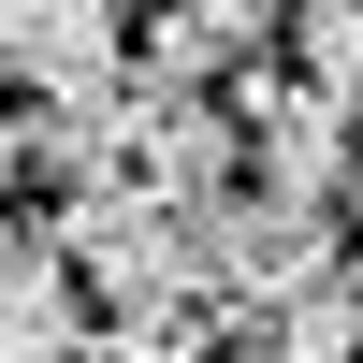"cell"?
<instances>
[{
    "mask_svg": "<svg viewBox=\"0 0 363 363\" xmlns=\"http://www.w3.org/2000/svg\"><path fill=\"white\" fill-rule=\"evenodd\" d=\"M44 247L73 262V291H87V306H116L102 335H131V320H174V306H203V247H189V203L131 189V174H102V189H73Z\"/></svg>",
    "mask_w": 363,
    "mask_h": 363,
    "instance_id": "cell-1",
    "label": "cell"
},
{
    "mask_svg": "<svg viewBox=\"0 0 363 363\" xmlns=\"http://www.w3.org/2000/svg\"><path fill=\"white\" fill-rule=\"evenodd\" d=\"M102 349V320H87L73 262L29 247V233H0V363H87Z\"/></svg>",
    "mask_w": 363,
    "mask_h": 363,
    "instance_id": "cell-4",
    "label": "cell"
},
{
    "mask_svg": "<svg viewBox=\"0 0 363 363\" xmlns=\"http://www.w3.org/2000/svg\"><path fill=\"white\" fill-rule=\"evenodd\" d=\"M335 203H349V218H363V116H349V174H335Z\"/></svg>",
    "mask_w": 363,
    "mask_h": 363,
    "instance_id": "cell-7",
    "label": "cell"
},
{
    "mask_svg": "<svg viewBox=\"0 0 363 363\" xmlns=\"http://www.w3.org/2000/svg\"><path fill=\"white\" fill-rule=\"evenodd\" d=\"M233 131H247V189H291V203H335L349 174V102L306 73H247L233 87Z\"/></svg>",
    "mask_w": 363,
    "mask_h": 363,
    "instance_id": "cell-3",
    "label": "cell"
},
{
    "mask_svg": "<svg viewBox=\"0 0 363 363\" xmlns=\"http://www.w3.org/2000/svg\"><path fill=\"white\" fill-rule=\"evenodd\" d=\"M349 363H363V349H349Z\"/></svg>",
    "mask_w": 363,
    "mask_h": 363,
    "instance_id": "cell-10",
    "label": "cell"
},
{
    "mask_svg": "<svg viewBox=\"0 0 363 363\" xmlns=\"http://www.w3.org/2000/svg\"><path fill=\"white\" fill-rule=\"evenodd\" d=\"M0 233H15V218H0Z\"/></svg>",
    "mask_w": 363,
    "mask_h": 363,
    "instance_id": "cell-9",
    "label": "cell"
},
{
    "mask_svg": "<svg viewBox=\"0 0 363 363\" xmlns=\"http://www.w3.org/2000/svg\"><path fill=\"white\" fill-rule=\"evenodd\" d=\"M262 349L277 363H349L363 349V277L349 262H306L291 291H262Z\"/></svg>",
    "mask_w": 363,
    "mask_h": 363,
    "instance_id": "cell-5",
    "label": "cell"
},
{
    "mask_svg": "<svg viewBox=\"0 0 363 363\" xmlns=\"http://www.w3.org/2000/svg\"><path fill=\"white\" fill-rule=\"evenodd\" d=\"M349 277H363V262H349Z\"/></svg>",
    "mask_w": 363,
    "mask_h": 363,
    "instance_id": "cell-8",
    "label": "cell"
},
{
    "mask_svg": "<svg viewBox=\"0 0 363 363\" xmlns=\"http://www.w3.org/2000/svg\"><path fill=\"white\" fill-rule=\"evenodd\" d=\"M0 87L15 102H102V87H131V15L116 0H0Z\"/></svg>",
    "mask_w": 363,
    "mask_h": 363,
    "instance_id": "cell-2",
    "label": "cell"
},
{
    "mask_svg": "<svg viewBox=\"0 0 363 363\" xmlns=\"http://www.w3.org/2000/svg\"><path fill=\"white\" fill-rule=\"evenodd\" d=\"M291 44H306V87L363 116V0H291Z\"/></svg>",
    "mask_w": 363,
    "mask_h": 363,
    "instance_id": "cell-6",
    "label": "cell"
}]
</instances>
